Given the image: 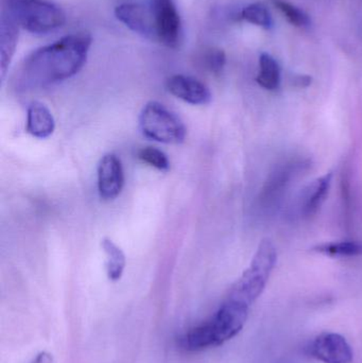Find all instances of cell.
I'll use <instances>...</instances> for the list:
<instances>
[{
	"label": "cell",
	"mask_w": 362,
	"mask_h": 363,
	"mask_svg": "<svg viewBox=\"0 0 362 363\" xmlns=\"http://www.w3.org/2000/svg\"><path fill=\"white\" fill-rule=\"evenodd\" d=\"M91 46V35L76 33L36 49L19 66L15 86L28 91L72 78L82 69Z\"/></svg>",
	"instance_id": "1"
},
{
	"label": "cell",
	"mask_w": 362,
	"mask_h": 363,
	"mask_svg": "<svg viewBox=\"0 0 362 363\" xmlns=\"http://www.w3.org/2000/svg\"><path fill=\"white\" fill-rule=\"evenodd\" d=\"M278 260L276 247L269 239L261 241L250 267L234 284L227 298L252 305L261 296Z\"/></svg>",
	"instance_id": "2"
},
{
	"label": "cell",
	"mask_w": 362,
	"mask_h": 363,
	"mask_svg": "<svg viewBox=\"0 0 362 363\" xmlns=\"http://www.w3.org/2000/svg\"><path fill=\"white\" fill-rule=\"evenodd\" d=\"M23 29L32 33H48L65 23V13L46 0H1Z\"/></svg>",
	"instance_id": "3"
},
{
	"label": "cell",
	"mask_w": 362,
	"mask_h": 363,
	"mask_svg": "<svg viewBox=\"0 0 362 363\" xmlns=\"http://www.w3.org/2000/svg\"><path fill=\"white\" fill-rule=\"evenodd\" d=\"M142 135L162 144L176 145L184 142L186 128L180 118L159 102L151 101L140 115Z\"/></svg>",
	"instance_id": "4"
},
{
	"label": "cell",
	"mask_w": 362,
	"mask_h": 363,
	"mask_svg": "<svg viewBox=\"0 0 362 363\" xmlns=\"http://www.w3.org/2000/svg\"><path fill=\"white\" fill-rule=\"evenodd\" d=\"M310 164L303 160H293L278 165L268 177L259 194V203L265 209L278 206L289 186Z\"/></svg>",
	"instance_id": "5"
},
{
	"label": "cell",
	"mask_w": 362,
	"mask_h": 363,
	"mask_svg": "<svg viewBox=\"0 0 362 363\" xmlns=\"http://www.w3.org/2000/svg\"><path fill=\"white\" fill-rule=\"evenodd\" d=\"M249 308L248 305L231 298H227L221 305L216 315L210 320L217 347L231 340L242 332L248 319Z\"/></svg>",
	"instance_id": "6"
},
{
	"label": "cell",
	"mask_w": 362,
	"mask_h": 363,
	"mask_svg": "<svg viewBox=\"0 0 362 363\" xmlns=\"http://www.w3.org/2000/svg\"><path fill=\"white\" fill-rule=\"evenodd\" d=\"M157 40L169 48H178L182 40V23L174 0H150Z\"/></svg>",
	"instance_id": "7"
},
{
	"label": "cell",
	"mask_w": 362,
	"mask_h": 363,
	"mask_svg": "<svg viewBox=\"0 0 362 363\" xmlns=\"http://www.w3.org/2000/svg\"><path fill=\"white\" fill-rule=\"evenodd\" d=\"M312 357L323 363H351L352 347L341 335L324 333L312 341L310 347Z\"/></svg>",
	"instance_id": "8"
},
{
	"label": "cell",
	"mask_w": 362,
	"mask_h": 363,
	"mask_svg": "<svg viewBox=\"0 0 362 363\" xmlns=\"http://www.w3.org/2000/svg\"><path fill=\"white\" fill-rule=\"evenodd\" d=\"M117 19L128 28L149 40H157L154 18L150 6L123 4L115 9Z\"/></svg>",
	"instance_id": "9"
},
{
	"label": "cell",
	"mask_w": 362,
	"mask_h": 363,
	"mask_svg": "<svg viewBox=\"0 0 362 363\" xmlns=\"http://www.w3.org/2000/svg\"><path fill=\"white\" fill-rule=\"evenodd\" d=\"M125 184V174L120 160L114 155H106L98 164V190L104 200H114L120 194Z\"/></svg>",
	"instance_id": "10"
},
{
	"label": "cell",
	"mask_w": 362,
	"mask_h": 363,
	"mask_svg": "<svg viewBox=\"0 0 362 363\" xmlns=\"http://www.w3.org/2000/svg\"><path fill=\"white\" fill-rule=\"evenodd\" d=\"M166 86L174 97L193 106H205L212 101L210 89L191 77L176 74L168 79Z\"/></svg>",
	"instance_id": "11"
},
{
	"label": "cell",
	"mask_w": 362,
	"mask_h": 363,
	"mask_svg": "<svg viewBox=\"0 0 362 363\" xmlns=\"http://www.w3.org/2000/svg\"><path fill=\"white\" fill-rule=\"evenodd\" d=\"M21 26L8 9L2 8L0 16V65H1V81L4 80L9 66L12 61L18 40V29Z\"/></svg>",
	"instance_id": "12"
},
{
	"label": "cell",
	"mask_w": 362,
	"mask_h": 363,
	"mask_svg": "<svg viewBox=\"0 0 362 363\" xmlns=\"http://www.w3.org/2000/svg\"><path fill=\"white\" fill-rule=\"evenodd\" d=\"M333 174H327L317 179L306 187L300 200V211L303 217L310 218L318 213L329 196Z\"/></svg>",
	"instance_id": "13"
},
{
	"label": "cell",
	"mask_w": 362,
	"mask_h": 363,
	"mask_svg": "<svg viewBox=\"0 0 362 363\" xmlns=\"http://www.w3.org/2000/svg\"><path fill=\"white\" fill-rule=\"evenodd\" d=\"M55 121L50 110L42 102L33 101L28 108L27 130L33 138L45 140L52 135Z\"/></svg>",
	"instance_id": "14"
},
{
	"label": "cell",
	"mask_w": 362,
	"mask_h": 363,
	"mask_svg": "<svg viewBox=\"0 0 362 363\" xmlns=\"http://www.w3.org/2000/svg\"><path fill=\"white\" fill-rule=\"evenodd\" d=\"M181 347L188 352H199L217 347L214 332L210 321L187 332L180 340Z\"/></svg>",
	"instance_id": "15"
},
{
	"label": "cell",
	"mask_w": 362,
	"mask_h": 363,
	"mask_svg": "<svg viewBox=\"0 0 362 363\" xmlns=\"http://www.w3.org/2000/svg\"><path fill=\"white\" fill-rule=\"evenodd\" d=\"M256 82L268 91H276L280 86V65L269 53H261L259 57V72L256 77Z\"/></svg>",
	"instance_id": "16"
},
{
	"label": "cell",
	"mask_w": 362,
	"mask_h": 363,
	"mask_svg": "<svg viewBox=\"0 0 362 363\" xmlns=\"http://www.w3.org/2000/svg\"><path fill=\"white\" fill-rule=\"evenodd\" d=\"M101 247L106 256V269L108 279L119 281L125 268V256L123 250L108 238L102 240Z\"/></svg>",
	"instance_id": "17"
},
{
	"label": "cell",
	"mask_w": 362,
	"mask_h": 363,
	"mask_svg": "<svg viewBox=\"0 0 362 363\" xmlns=\"http://www.w3.org/2000/svg\"><path fill=\"white\" fill-rule=\"evenodd\" d=\"M314 251L331 257H358L362 256V242L337 241L323 243L314 247Z\"/></svg>",
	"instance_id": "18"
},
{
	"label": "cell",
	"mask_w": 362,
	"mask_h": 363,
	"mask_svg": "<svg viewBox=\"0 0 362 363\" xmlns=\"http://www.w3.org/2000/svg\"><path fill=\"white\" fill-rule=\"evenodd\" d=\"M239 18L253 23V25L265 28V29H270L273 26V21H272L269 10L265 4H261V2L249 4L248 6H246L240 12Z\"/></svg>",
	"instance_id": "19"
},
{
	"label": "cell",
	"mask_w": 362,
	"mask_h": 363,
	"mask_svg": "<svg viewBox=\"0 0 362 363\" xmlns=\"http://www.w3.org/2000/svg\"><path fill=\"white\" fill-rule=\"evenodd\" d=\"M274 6L278 9L281 13L286 17L287 21L295 27H308L310 25V18L303 10L293 6L290 2L285 0H272Z\"/></svg>",
	"instance_id": "20"
},
{
	"label": "cell",
	"mask_w": 362,
	"mask_h": 363,
	"mask_svg": "<svg viewBox=\"0 0 362 363\" xmlns=\"http://www.w3.org/2000/svg\"><path fill=\"white\" fill-rule=\"evenodd\" d=\"M137 159L159 172H168L170 168V162L167 155L163 151L153 147L140 149L137 152Z\"/></svg>",
	"instance_id": "21"
},
{
	"label": "cell",
	"mask_w": 362,
	"mask_h": 363,
	"mask_svg": "<svg viewBox=\"0 0 362 363\" xmlns=\"http://www.w3.org/2000/svg\"><path fill=\"white\" fill-rule=\"evenodd\" d=\"M225 53L221 49H210L204 57L206 68L213 74H220L225 65Z\"/></svg>",
	"instance_id": "22"
},
{
	"label": "cell",
	"mask_w": 362,
	"mask_h": 363,
	"mask_svg": "<svg viewBox=\"0 0 362 363\" xmlns=\"http://www.w3.org/2000/svg\"><path fill=\"white\" fill-rule=\"evenodd\" d=\"M31 363H53V357L48 352H40Z\"/></svg>",
	"instance_id": "23"
},
{
	"label": "cell",
	"mask_w": 362,
	"mask_h": 363,
	"mask_svg": "<svg viewBox=\"0 0 362 363\" xmlns=\"http://www.w3.org/2000/svg\"><path fill=\"white\" fill-rule=\"evenodd\" d=\"M295 85L300 87H306L312 83V78L308 76H297L295 79Z\"/></svg>",
	"instance_id": "24"
}]
</instances>
